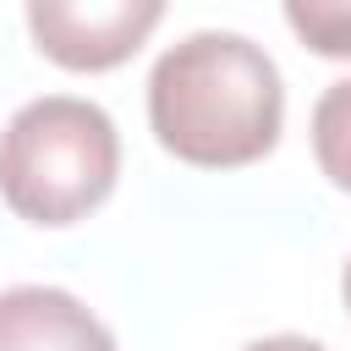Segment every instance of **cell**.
Wrapping results in <instances>:
<instances>
[{
  "instance_id": "1",
  "label": "cell",
  "mask_w": 351,
  "mask_h": 351,
  "mask_svg": "<svg viewBox=\"0 0 351 351\" xmlns=\"http://www.w3.org/2000/svg\"><path fill=\"white\" fill-rule=\"evenodd\" d=\"M280 66L241 33H192L148 71V126L176 159L197 170H236L263 159L280 143Z\"/></svg>"
},
{
  "instance_id": "2",
  "label": "cell",
  "mask_w": 351,
  "mask_h": 351,
  "mask_svg": "<svg viewBox=\"0 0 351 351\" xmlns=\"http://www.w3.org/2000/svg\"><path fill=\"white\" fill-rule=\"evenodd\" d=\"M115 176L121 137L93 99H33L0 132V197L27 225H77L110 197Z\"/></svg>"
},
{
  "instance_id": "3",
  "label": "cell",
  "mask_w": 351,
  "mask_h": 351,
  "mask_svg": "<svg viewBox=\"0 0 351 351\" xmlns=\"http://www.w3.org/2000/svg\"><path fill=\"white\" fill-rule=\"evenodd\" d=\"M165 0H27L33 44L66 71H110L143 49Z\"/></svg>"
},
{
  "instance_id": "4",
  "label": "cell",
  "mask_w": 351,
  "mask_h": 351,
  "mask_svg": "<svg viewBox=\"0 0 351 351\" xmlns=\"http://www.w3.org/2000/svg\"><path fill=\"white\" fill-rule=\"evenodd\" d=\"M0 351H115V335L60 285L0 291Z\"/></svg>"
},
{
  "instance_id": "5",
  "label": "cell",
  "mask_w": 351,
  "mask_h": 351,
  "mask_svg": "<svg viewBox=\"0 0 351 351\" xmlns=\"http://www.w3.org/2000/svg\"><path fill=\"white\" fill-rule=\"evenodd\" d=\"M313 154H318V170L340 192H351V77L329 82L324 99L313 104Z\"/></svg>"
},
{
  "instance_id": "6",
  "label": "cell",
  "mask_w": 351,
  "mask_h": 351,
  "mask_svg": "<svg viewBox=\"0 0 351 351\" xmlns=\"http://www.w3.org/2000/svg\"><path fill=\"white\" fill-rule=\"evenodd\" d=\"M291 33L329 60H351V0H285Z\"/></svg>"
},
{
  "instance_id": "7",
  "label": "cell",
  "mask_w": 351,
  "mask_h": 351,
  "mask_svg": "<svg viewBox=\"0 0 351 351\" xmlns=\"http://www.w3.org/2000/svg\"><path fill=\"white\" fill-rule=\"evenodd\" d=\"M247 351H329V346H318L307 335H269V340H252Z\"/></svg>"
},
{
  "instance_id": "8",
  "label": "cell",
  "mask_w": 351,
  "mask_h": 351,
  "mask_svg": "<svg viewBox=\"0 0 351 351\" xmlns=\"http://www.w3.org/2000/svg\"><path fill=\"white\" fill-rule=\"evenodd\" d=\"M340 291H346V307H351V263H346V274H340Z\"/></svg>"
}]
</instances>
